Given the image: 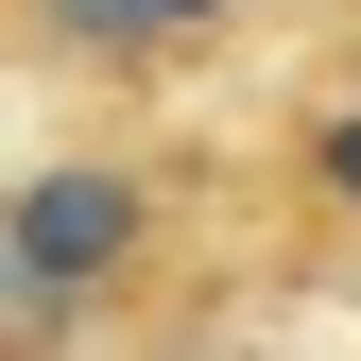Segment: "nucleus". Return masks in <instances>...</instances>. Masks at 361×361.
Segmentation results:
<instances>
[{
  "instance_id": "obj_3",
  "label": "nucleus",
  "mask_w": 361,
  "mask_h": 361,
  "mask_svg": "<svg viewBox=\"0 0 361 361\" xmlns=\"http://www.w3.org/2000/svg\"><path fill=\"white\" fill-rule=\"evenodd\" d=\"M310 190L361 224V104H310Z\"/></svg>"
},
{
  "instance_id": "obj_2",
  "label": "nucleus",
  "mask_w": 361,
  "mask_h": 361,
  "mask_svg": "<svg viewBox=\"0 0 361 361\" xmlns=\"http://www.w3.org/2000/svg\"><path fill=\"white\" fill-rule=\"evenodd\" d=\"M241 35V0H18V69L35 86H138L172 52Z\"/></svg>"
},
{
  "instance_id": "obj_1",
  "label": "nucleus",
  "mask_w": 361,
  "mask_h": 361,
  "mask_svg": "<svg viewBox=\"0 0 361 361\" xmlns=\"http://www.w3.org/2000/svg\"><path fill=\"white\" fill-rule=\"evenodd\" d=\"M155 258H172V172H138V155H35L18 207H0V344L52 361L86 310L138 293Z\"/></svg>"
}]
</instances>
